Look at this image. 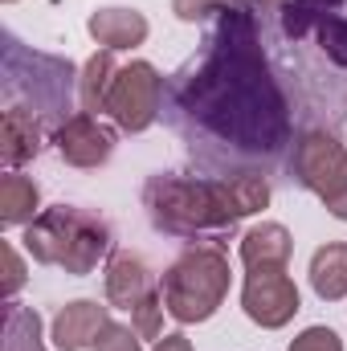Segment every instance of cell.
Returning a JSON list of instances; mask_svg holds the SVG:
<instances>
[{
	"label": "cell",
	"instance_id": "cell-25",
	"mask_svg": "<svg viewBox=\"0 0 347 351\" xmlns=\"http://www.w3.org/2000/svg\"><path fill=\"white\" fill-rule=\"evenodd\" d=\"M156 351H192V339L188 335H164V339H156Z\"/></svg>",
	"mask_w": 347,
	"mask_h": 351
},
{
	"label": "cell",
	"instance_id": "cell-6",
	"mask_svg": "<svg viewBox=\"0 0 347 351\" xmlns=\"http://www.w3.org/2000/svg\"><path fill=\"white\" fill-rule=\"evenodd\" d=\"M294 180L315 192L323 204L335 200L347 188V152L327 131H307L294 143Z\"/></svg>",
	"mask_w": 347,
	"mask_h": 351
},
{
	"label": "cell",
	"instance_id": "cell-22",
	"mask_svg": "<svg viewBox=\"0 0 347 351\" xmlns=\"http://www.w3.org/2000/svg\"><path fill=\"white\" fill-rule=\"evenodd\" d=\"M233 4H246V0H172V12L180 21H204V16H217Z\"/></svg>",
	"mask_w": 347,
	"mask_h": 351
},
{
	"label": "cell",
	"instance_id": "cell-8",
	"mask_svg": "<svg viewBox=\"0 0 347 351\" xmlns=\"http://www.w3.org/2000/svg\"><path fill=\"white\" fill-rule=\"evenodd\" d=\"M53 143L70 168H102L115 156V131L106 123H98V114H86V110L70 114L53 131Z\"/></svg>",
	"mask_w": 347,
	"mask_h": 351
},
{
	"label": "cell",
	"instance_id": "cell-11",
	"mask_svg": "<svg viewBox=\"0 0 347 351\" xmlns=\"http://www.w3.org/2000/svg\"><path fill=\"white\" fill-rule=\"evenodd\" d=\"M41 139H45V123L25 110V106H4V123H0V156L4 164L16 172L25 160H33L41 152Z\"/></svg>",
	"mask_w": 347,
	"mask_h": 351
},
{
	"label": "cell",
	"instance_id": "cell-23",
	"mask_svg": "<svg viewBox=\"0 0 347 351\" xmlns=\"http://www.w3.org/2000/svg\"><path fill=\"white\" fill-rule=\"evenodd\" d=\"M290 351H344V343H339V335H335L331 327H307V331L290 343Z\"/></svg>",
	"mask_w": 347,
	"mask_h": 351
},
{
	"label": "cell",
	"instance_id": "cell-14",
	"mask_svg": "<svg viewBox=\"0 0 347 351\" xmlns=\"http://www.w3.org/2000/svg\"><path fill=\"white\" fill-rule=\"evenodd\" d=\"M37 213H41V192H37V184L21 172L0 176V225H4V229L29 225Z\"/></svg>",
	"mask_w": 347,
	"mask_h": 351
},
{
	"label": "cell",
	"instance_id": "cell-17",
	"mask_svg": "<svg viewBox=\"0 0 347 351\" xmlns=\"http://www.w3.org/2000/svg\"><path fill=\"white\" fill-rule=\"evenodd\" d=\"M339 8H344V0H282V33L290 41H302L307 33L319 29L323 16H331Z\"/></svg>",
	"mask_w": 347,
	"mask_h": 351
},
{
	"label": "cell",
	"instance_id": "cell-16",
	"mask_svg": "<svg viewBox=\"0 0 347 351\" xmlns=\"http://www.w3.org/2000/svg\"><path fill=\"white\" fill-rule=\"evenodd\" d=\"M119 74V62H115V49H98L86 62L82 78H78V102L86 114H102L106 110V94H110V82Z\"/></svg>",
	"mask_w": 347,
	"mask_h": 351
},
{
	"label": "cell",
	"instance_id": "cell-1",
	"mask_svg": "<svg viewBox=\"0 0 347 351\" xmlns=\"http://www.w3.org/2000/svg\"><path fill=\"white\" fill-rule=\"evenodd\" d=\"M172 110L233 156L274 160L290 143V106L274 82L258 16L233 4L213 16L204 49L168 82Z\"/></svg>",
	"mask_w": 347,
	"mask_h": 351
},
{
	"label": "cell",
	"instance_id": "cell-28",
	"mask_svg": "<svg viewBox=\"0 0 347 351\" xmlns=\"http://www.w3.org/2000/svg\"><path fill=\"white\" fill-rule=\"evenodd\" d=\"M4 4H12V0H4Z\"/></svg>",
	"mask_w": 347,
	"mask_h": 351
},
{
	"label": "cell",
	"instance_id": "cell-26",
	"mask_svg": "<svg viewBox=\"0 0 347 351\" xmlns=\"http://www.w3.org/2000/svg\"><path fill=\"white\" fill-rule=\"evenodd\" d=\"M327 213H331L335 221H347V188L335 196V200H327Z\"/></svg>",
	"mask_w": 347,
	"mask_h": 351
},
{
	"label": "cell",
	"instance_id": "cell-15",
	"mask_svg": "<svg viewBox=\"0 0 347 351\" xmlns=\"http://www.w3.org/2000/svg\"><path fill=\"white\" fill-rule=\"evenodd\" d=\"M311 286L323 302L347 298V245H323L311 258Z\"/></svg>",
	"mask_w": 347,
	"mask_h": 351
},
{
	"label": "cell",
	"instance_id": "cell-12",
	"mask_svg": "<svg viewBox=\"0 0 347 351\" xmlns=\"http://www.w3.org/2000/svg\"><path fill=\"white\" fill-rule=\"evenodd\" d=\"M86 29L102 49H115V53L147 41V16L135 8H98V12H90Z\"/></svg>",
	"mask_w": 347,
	"mask_h": 351
},
{
	"label": "cell",
	"instance_id": "cell-27",
	"mask_svg": "<svg viewBox=\"0 0 347 351\" xmlns=\"http://www.w3.org/2000/svg\"><path fill=\"white\" fill-rule=\"evenodd\" d=\"M278 0H246V8H258V12H265V8H274Z\"/></svg>",
	"mask_w": 347,
	"mask_h": 351
},
{
	"label": "cell",
	"instance_id": "cell-4",
	"mask_svg": "<svg viewBox=\"0 0 347 351\" xmlns=\"http://www.w3.org/2000/svg\"><path fill=\"white\" fill-rule=\"evenodd\" d=\"M164 306L176 323H204L229 294V258L217 241H192L160 278Z\"/></svg>",
	"mask_w": 347,
	"mask_h": 351
},
{
	"label": "cell",
	"instance_id": "cell-2",
	"mask_svg": "<svg viewBox=\"0 0 347 351\" xmlns=\"http://www.w3.org/2000/svg\"><path fill=\"white\" fill-rule=\"evenodd\" d=\"M270 204V184L261 172L233 176H152L143 188V208L156 229L184 241H217Z\"/></svg>",
	"mask_w": 347,
	"mask_h": 351
},
{
	"label": "cell",
	"instance_id": "cell-19",
	"mask_svg": "<svg viewBox=\"0 0 347 351\" xmlns=\"http://www.w3.org/2000/svg\"><path fill=\"white\" fill-rule=\"evenodd\" d=\"M315 37H319L323 58H327L331 66L347 70V16H344V12L323 16V21H319V29H315Z\"/></svg>",
	"mask_w": 347,
	"mask_h": 351
},
{
	"label": "cell",
	"instance_id": "cell-18",
	"mask_svg": "<svg viewBox=\"0 0 347 351\" xmlns=\"http://www.w3.org/2000/svg\"><path fill=\"white\" fill-rule=\"evenodd\" d=\"M4 351H45L41 315L33 306H21V302L4 306Z\"/></svg>",
	"mask_w": 347,
	"mask_h": 351
},
{
	"label": "cell",
	"instance_id": "cell-5",
	"mask_svg": "<svg viewBox=\"0 0 347 351\" xmlns=\"http://www.w3.org/2000/svg\"><path fill=\"white\" fill-rule=\"evenodd\" d=\"M164 94H168V82L160 78V70L152 62H131V66H119L102 114H110L119 123V131L139 135V131H147L160 119Z\"/></svg>",
	"mask_w": 347,
	"mask_h": 351
},
{
	"label": "cell",
	"instance_id": "cell-3",
	"mask_svg": "<svg viewBox=\"0 0 347 351\" xmlns=\"http://www.w3.org/2000/svg\"><path fill=\"white\" fill-rule=\"evenodd\" d=\"M25 254L37 265H58L74 278H86L98 269V262L110 254V225L94 213H82L74 204L41 208L25 225Z\"/></svg>",
	"mask_w": 347,
	"mask_h": 351
},
{
	"label": "cell",
	"instance_id": "cell-24",
	"mask_svg": "<svg viewBox=\"0 0 347 351\" xmlns=\"http://www.w3.org/2000/svg\"><path fill=\"white\" fill-rule=\"evenodd\" d=\"M4 262H8V269H4V294H8V302H12V294L25 286V265H21V254H16L12 241H4Z\"/></svg>",
	"mask_w": 347,
	"mask_h": 351
},
{
	"label": "cell",
	"instance_id": "cell-9",
	"mask_svg": "<svg viewBox=\"0 0 347 351\" xmlns=\"http://www.w3.org/2000/svg\"><path fill=\"white\" fill-rule=\"evenodd\" d=\"M106 323H110V302H94V298L66 302V306L53 315V348L58 351L94 348Z\"/></svg>",
	"mask_w": 347,
	"mask_h": 351
},
{
	"label": "cell",
	"instance_id": "cell-21",
	"mask_svg": "<svg viewBox=\"0 0 347 351\" xmlns=\"http://www.w3.org/2000/svg\"><path fill=\"white\" fill-rule=\"evenodd\" d=\"M94 351H143L139 348V335H135V327H123V323H106L102 327V335H98V343Z\"/></svg>",
	"mask_w": 347,
	"mask_h": 351
},
{
	"label": "cell",
	"instance_id": "cell-20",
	"mask_svg": "<svg viewBox=\"0 0 347 351\" xmlns=\"http://www.w3.org/2000/svg\"><path fill=\"white\" fill-rule=\"evenodd\" d=\"M164 315H168V306H164V294H160V286L131 311V327H135V335L139 339H164Z\"/></svg>",
	"mask_w": 347,
	"mask_h": 351
},
{
	"label": "cell",
	"instance_id": "cell-10",
	"mask_svg": "<svg viewBox=\"0 0 347 351\" xmlns=\"http://www.w3.org/2000/svg\"><path fill=\"white\" fill-rule=\"evenodd\" d=\"M152 290H156L152 274H147L139 254H127V250L110 254V262H106V302L115 311H135Z\"/></svg>",
	"mask_w": 347,
	"mask_h": 351
},
{
	"label": "cell",
	"instance_id": "cell-7",
	"mask_svg": "<svg viewBox=\"0 0 347 351\" xmlns=\"http://www.w3.org/2000/svg\"><path fill=\"white\" fill-rule=\"evenodd\" d=\"M241 306L258 327L278 331L298 315V286L286 269H250L241 286Z\"/></svg>",
	"mask_w": 347,
	"mask_h": 351
},
{
	"label": "cell",
	"instance_id": "cell-13",
	"mask_svg": "<svg viewBox=\"0 0 347 351\" xmlns=\"http://www.w3.org/2000/svg\"><path fill=\"white\" fill-rule=\"evenodd\" d=\"M290 233L286 225L278 221H265V225H254L246 237H241V262L246 269H286L290 265Z\"/></svg>",
	"mask_w": 347,
	"mask_h": 351
}]
</instances>
